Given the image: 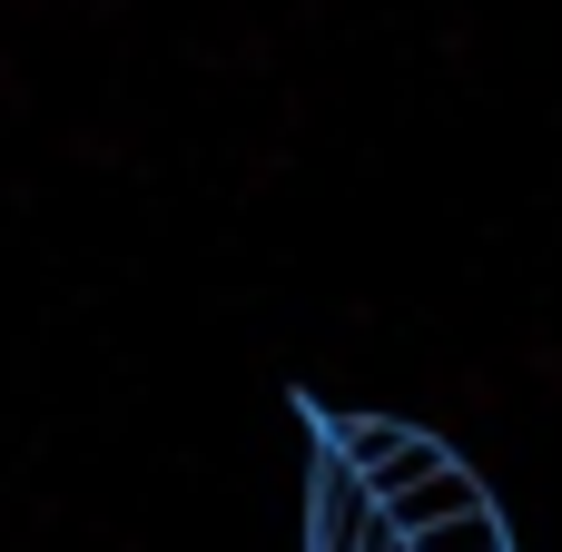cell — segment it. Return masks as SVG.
<instances>
[{
    "label": "cell",
    "mask_w": 562,
    "mask_h": 552,
    "mask_svg": "<svg viewBox=\"0 0 562 552\" xmlns=\"http://www.w3.org/2000/svg\"><path fill=\"white\" fill-rule=\"evenodd\" d=\"M405 552H514V533H504L494 504H474V514H445V523L405 533Z\"/></svg>",
    "instance_id": "277c9868"
},
{
    "label": "cell",
    "mask_w": 562,
    "mask_h": 552,
    "mask_svg": "<svg viewBox=\"0 0 562 552\" xmlns=\"http://www.w3.org/2000/svg\"><path fill=\"white\" fill-rule=\"evenodd\" d=\"M474 504H494V494H484V474H474L464 454H445L435 474H415L405 494H385V523H395V533H425V523H445V514H474Z\"/></svg>",
    "instance_id": "3957f363"
},
{
    "label": "cell",
    "mask_w": 562,
    "mask_h": 552,
    "mask_svg": "<svg viewBox=\"0 0 562 552\" xmlns=\"http://www.w3.org/2000/svg\"><path fill=\"white\" fill-rule=\"evenodd\" d=\"M326 444L366 474V494H375V504H385V494H405L415 474H435V464L454 454V444H435L425 425H395V415H346V425H326Z\"/></svg>",
    "instance_id": "6da1fadb"
},
{
    "label": "cell",
    "mask_w": 562,
    "mask_h": 552,
    "mask_svg": "<svg viewBox=\"0 0 562 552\" xmlns=\"http://www.w3.org/2000/svg\"><path fill=\"white\" fill-rule=\"evenodd\" d=\"M385 533V504L366 494V474L336 454V444H316V484H306V552H366Z\"/></svg>",
    "instance_id": "7a4b0ae2"
}]
</instances>
